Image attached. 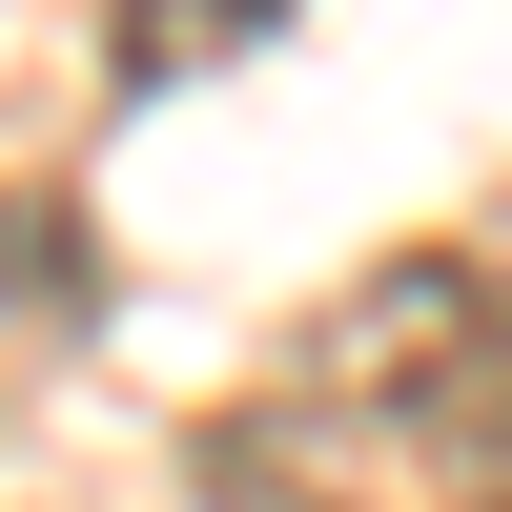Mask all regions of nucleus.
I'll return each mask as SVG.
<instances>
[{
  "instance_id": "nucleus-1",
  "label": "nucleus",
  "mask_w": 512,
  "mask_h": 512,
  "mask_svg": "<svg viewBox=\"0 0 512 512\" xmlns=\"http://www.w3.org/2000/svg\"><path fill=\"white\" fill-rule=\"evenodd\" d=\"M308 390H328V431L410 451V472H512V267H472V246L369 267L328 308Z\"/></svg>"
},
{
  "instance_id": "nucleus-2",
  "label": "nucleus",
  "mask_w": 512,
  "mask_h": 512,
  "mask_svg": "<svg viewBox=\"0 0 512 512\" xmlns=\"http://www.w3.org/2000/svg\"><path fill=\"white\" fill-rule=\"evenodd\" d=\"M287 0H103V82H205V62H246Z\"/></svg>"
}]
</instances>
